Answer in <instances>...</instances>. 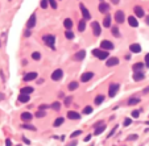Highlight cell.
<instances>
[{"label": "cell", "mask_w": 149, "mask_h": 146, "mask_svg": "<svg viewBox=\"0 0 149 146\" xmlns=\"http://www.w3.org/2000/svg\"><path fill=\"white\" fill-rule=\"evenodd\" d=\"M131 124H132V120L131 119H125L124 120V126H129Z\"/></svg>", "instance_id": "b9f144b4"}, {"label": "cell", "mask_w": 149, "mask_h": 146, "mask_svg": "<svg viewBox=\"0 0 149 146\" xmlns=\"http://www.w3.org/2000/svg\"><path fill=\"white\" fill-rule=\"evenodd\" d=\"M70 101H71V96H67V99H66V101H65V104H69Z\"/></svg>", "instance_id": "bcb514c9"}, {"label": "cell", "mask_w": 149, "mask_h": 146, "mask_svg": "<svg viewBox=\"0 0 149 146\" xmlns=\"http://www.w3.org/2000/svg\"><path fill=\"white\" fill-rule=\"evenodd\" d=\"M62 75H63V71L61 69H58L56 71H53V74H51V79L53 80H60L61 78H62Z\"/></svg>", "instance_id": "ba28073f"}, {"label": "cell", "mask_w": 149, "mask_h": 146, "mask_svg": "<svg viewBox=\"0 0 149 146\" xmlns=\"http://www.w3.org/2000/svg\"><path fill=\"white\" fill-rule=\"evenodd\" d=\"M92 54H94L96 58H99V59H107V58H108V55H109V54L107 53V50H99V49H94V50H92Z\"/></svg>", "instance_id": "7a4b0ae2"}, {"label": "cell", "mask_w": 149, "mask_h": 146, "mask_svg": "<svg viewBox=\"0 0 149 146\" xmlns=\"http://www.w3.org/2000/svg\"><path fill=\"white\" fill-rule=\"evenodd\" d=\"M92 29H94V34H95V36H100L102 29H100V25L98 24V22H92Z\"/></svg>", "instance_id": "2e32d148"}, {"label": "cell", "mask_w": 149, "mask_h": 146, "mask_svg": "<svg viewBox=\"0 0 149 146\" xmlns=\"http://www.w3.org/2000/svg\"><path fill=\"white\" fill-rule=\"evenodd\" d=\"M115 20H116V22H119V24L124 22V20H125L124 12H123V11H118V12H116V13H115Z\"/></svg>", "instance_id": "5b68a950"}, {"label": "cell", "mask_w": 149, "mask_h": 146, "mask_svg": "<svg viewBox=\"0 0 149 146\" xmlns=\"http://www.w3.org/2000/svg\"><path fill=\"white\" fill-rule=\"evenodd\" d=\"M129 50H131L132 53H140V51H141V46L139 44H132L131 46H129Z\"/></svg>", "instance_id": "ac0fdd59"}, {"label": "cell", "mask_w": 149, "mask_h": 146, "mask_svg": "<svg viewBox=\"0 0 149 146\" xmlns=\"http://www.w3.org/2000/svg\"><path fill=\"white\" fill-rule=\"evenodd\" d=\"M128 24L131 25V27H133V28L139 27V21L136 20V18L133 17V16H129V17H128Z\"/></svg>", "instance_id": "d6986e66"}, {"label": "cell", "mask_w": 149, "mask_h": 146, "mask_svg": "<svg viewBox=\"0 0 149 146\" xmlns=\"http://www.w3.org/2000/svg\"><path fill=\"white\" fill-rule=\"evenodd\" d=\"M83 113H85V115H90V113H92V107L87 105L86 108L83 109Z\"/></svg>", "instance_id": "e575fe53"}, {"label": "cell", "mask_w": 149, "mask_h": 146, "mask_svg": "<svg viewBox=\"0 0 149 146\" xmlns=\"http://www.w3.org/2000/svg\"><path fill=\"white\" fill-rule=\"evenodd\" d=\"M119 1H120V0H112V3H114V4H118Z\"/></svg>", "instance_id": "11a10c76"}, {"label": "cell", "mask_w": 149, "mask_h": 146, "mask_svg": "<svg viewBox=\"0 0 149 146\" xmlns=\"http://www.w3.org/2000/svg\"><path fill=\"white\" fill-rule=\"evenodd\" d=\"M148 92H149V87H147V88L144 90V93H148Z\"/></svg>", "instance_id": "f5cc1de1"}, {"label": "cell", "mask_w": 149, "mask_h": 146, "mask_svg": "<svg viewBox=\"0 0 149 146\" xmlns=\"http://www.w3.org/2000/svg\"><path fill=\"white\" fill-rule=\"evenodd\" d=\"M80 133H82V132H80V130H78V132H74V133H73V134H71V137H73V138H74V137H77V136H79V134H80Z\"/></svg>", "instance_id": "f6af8a7d"}, {"label": "cell", "mask_w": 149, "mask_h": 146, "mask_svg": "<svg viewBox=\"0 0 149 146\" xmlns=\"http://www.w3.org/2000/svg\"><path fill=\"white\" fill-rule=\"evenodd\" d=\"M44 42L48 45L50 49H56V45H54V42H56V37H54L53 34H46V36H44Z\"/></svg>", "instance_id": "6da1fadb"}, {"label": "cell", "mask_w": 149, "mask_h": 146, "mask_svg": "<svg viewBox=\"0 0 149 146\" xmlns=\"http://www.w3.org/2000/svg\"><path fill=\"white\" fill-rule=\"evenodd\" d=\"M32 58H33L34 61H40L41 59V54L38 53V51H34V53L32 54Z\"/></svg>", "instance_id": "d6a6232c"}, {"label": "cell", "mask_w": 149, "mask_h": 146, "mask_svg": "<svg viewBox=\"0 0 149 146\" xmlns=\"http://www.w3.org/2000/svg\"><path fill=\"white\" fill-rule=\"evenodd\" d=\"M86 29V20H80L79 24H78V30L79 32H83Z\"/></svg>", "instance_id": "83f0119b"}, {"label": "cell", "mask_w": 149, "mask_h": 146, "mask_svg": "<svg viewBox=\"0 0 149 146\" xmlns=\"http://www.w3.org/2000/svg\"><path fill=\"white\" fill-rule=\"evenodd\" d=\"M63 121H65V119L63 117H58L56 121H54V126H60V125H62L63 124Z\"/></svg>", "instance_id": "4dcf8cb0"}, {"label": "cell", "mask_w": 149, "mask_h": 146, "mask_svg": "<svg viewBox=\"0 0 149 146\" xmlns=\"http://www.w3.org/2000/svg\"><path fill=\"white\" fill-rule=\"evenodd\" d=\"M48 108V105H45V104H42V105H40V109H42V111H45V109Z\"/></svg>", "instance_id": "7dc6e473"}, {"label": "cell", "mask_w": 149, "mask_h": 146, "mask_svg": "<svg viewBox=\"0 0 149 146\" xmlns=\"http://www.w3.org/2000/svg\"><path fill=\"white\" fill-rule=\"evenodd\" d=\"M112 34H114L115 37H120V32H119V28L118 27L112 28Z\"/></svg>", "instance_id": "1f68e13d"}, {"label": "cell", "mask_w": 149, "mask_h": 146, "mask_svg": "<svg viewBox=\"0 0 149 146\" xmlns=\"http://www.w3.org/2000/svg\"><path fill=\"white\" fill-rule=\"evenodd\" d=\"M100 46H102L103 50H112V49H114V44H112L111 41H108V40H103L102 44H100Z\"/></svg>", "instance_id": "277c9868"}, {"label": "cell", "mask_w": 149, "mask_h": 146, "mask_svg": "<svg viewBox=\"0 0 149 146\" xmlns=\"http://www.w3.org/2000/svg\"><path fill=\"white\" fill-rule=\"evenodd\" d=\"M80 11H82V15H83V17H85L86 20H90V18H91V15H90L89 9H87L83 4H80Z\"/></svg>", "instance_id": "9c48e42d"}, {"label": "cell", "mask_w": 149, "mask_h": 146, "mask_svg": "<svg viewBox=\"0 0 149 146\" xmlns=\"http://www.w3.org/2000/svg\"><path fill=\"white\" fill-rule=\"evenodd\" d=\"M38 84H41V83H44V79H38V82H37Z\"/></svg>", "instance_id": "db71d44e"}, {"label": "cell", "mask_w": 149, "mask_h": 146, "mask_svg": "<svg viewBox=\"0 0 149 146\" xmlns=\"http://www.w3.org/2000/svg\"><path fill=\"white\" fill-rule=\"evenodd\" d=\"M140 116V111H133L132 112V117H139Z\"/></svg>", "instance_id": "7bdbcfd3"}, {"label": "cell", "mask_w": 149, "mask_h": 146, "mask_svg": "<svg viewBox=\"0 0 149 146\" xmlns=\"http://www.w3.org/2000/svg\"><path fill=\"white\" fill-rule=\"evenodd\" d=\"M22 139H24V141H25V144H30V141H29V139H27L25 137H22Z\"/></svg>", "instance_id": "816d5d0a"}, {"label": "cell", "mask_w": 149, "mask_h": 146, "mask_svg": "<svg viewBox=\"0 0 149 146\" xmlns=\"http://www.w3.org/2000/svg\"><path fill=\"white\" fill-rule=\"evenodd\" d=\"M48 3H49V4H50V5H51V7H53L54 9L57 8V3L54 1V0H48Z\"/></svg>", "instance_id": "60d3db41"}, {"label": "cell", "mask_w": 149, "mask_h": 146, "mask_svg": "<svg viewBox=\"0 0 149 146\" xmlns=\"http://www.w3.org/2000/svg\"><path fill=\"white\" fill-rule=\"evenodd\" d=\"M67 117H69L70 120H79L80 115L77 113V112H74V111H70V112H67Z\"/></svg>", "instance_id": "9a60e30c"}, {"label": "cell", "mask_w": 149, "mask_h": 146, "mask_svg": "<svg viewBox=\"0 0 149 146\" xmlns=\"http://www.w3.org/2000/svg\"><path fill=\"white\" fill-rule=\"evenodd\" d=\"M21 128H24V129H28V130H36V126L34 125H28V124H25V125H22Z\"/></svg>", "instance_id": "d590c367"}, {"label": "cell", "mask_w": 149, "mask_h": 146, "mask_svg": "<svg viewBox=\"0 0 149 146\" xmlns=\"http://www.w3.org/2000/svg\"><path fill=\"white\" fill-rule=\"evenodd\" d=\"M29 36H30V32H29V29L27 32H25V37H29Z\"/></svg>", "instance_id": "f907efd6"}, {"label": "cell", "mask_w": 149, "mask_h": 146, "mask_svg": "<svg viewBox=\"0 0 149 146\" xmlns=\"http://www.w3.org/2000/svg\"><path fill=\"white\" fill-rule=\"evenodd\" d=\"M51 108H53L54 111H60V109H61V104L58 101H56V103H53V104H51Z\"/></svg>", "instance_id": "836d02e7"}, {"label": "cell", "mask_w": 149, "mask_h": 146, "mask_svg": "<svg viewBox=\"0 0 149 146\" xmlns=\"http://www.w3.org/2000/svg\"><path fill=\"white\" fill-rule=\"evenodd\" d=\"M119 88H120V86H119V84L112 83L111 86H109V88H108V96H109V97H114L116 93H118Z\"/></svg>", "instance_id": "3957f363"}, {"label": "cell", "mask_w": 149, "mask_h": 146, "mask_svg": "<svg viewBox=\"0 0 149 146\" xmlns=\"http://www.w3.org/2000/svg\"><path fill=\"white\" fill-rule=\"evenodd\" d=\"M92 78H94V73H92V71H87V73H85L82 75L80 80H82L83 83H86V82H89V80H91Z\"/></svg>", "instance_id": "52a82bcc"}, {"label": "cell", "mask_w": 149, "mask_h": 146, "mask_svg": "<svg viewBox=\"0 0 149 146\" xmlns=\"http://www.w3.org/2000/svg\"><path fill=\"white\" fill-rule=\"evenodd\" d=\"M145 63H147V66L149 67V53L145 55Z\"/></svg>", "instance_id": "ee69618b"}, {"label": "cell", "mask_w": 149, "mask_h": 146, "mask_svg": "<svg viewBox=\"0 0 149 146\" xmlns=\"http://www.w3.org/2000/svg\"><path fill=\"white\" fill-rule=\"evenodd\" d=\"M139 103H140L139 97H131V99H128V105H135V104H139Z\"/></svg>", "instance_id": "cb8c5ba5"}, {"label": "cell", "mask_w": 149, "mask_h": 146, "mask_svg": "<svg viewBox=\"0 0 149 146\" xmlns=\"http://www.w3.org/2000/svg\"><path fill=\"white\" fill-rule=\"evenodd\" d=\"M40 5H41V8H46L48 7V0H41Z\"/></svg>", "instance_id": "ab89813d"}, {"label": "cell", "mask_w": 149, "mask_h": 146, "mask_svg": "<svg viewBox=\"0 0 149 146\" xmlns=\"http://www.w3.org/2000/svg\"><path fill=\"white\" fill-rule=\"evenodd\" d=\"M36 117L41 119V117H45V111H42V109H40L37 113H36Z\"/></svg>", "instance_id": "74e56055"}, {"label": "cell", "mask_w": 149, "mask_h": 146, "mask_svg": "<svg viewBox=\"0 0 149 146\" xmlns=\"http://www.w3.org/2000/svg\"><path fill=\"white\" fill-rule=\"evenodd\" d=\"M104 129H106V126L103 125V124H102V125H98V126H95V132H94V133L98 136V134H100V133L104 132Z\"/></svg>", "instance_id": "603a6c76"}, {"label": "cell", "mask_w": 149, "mask_h": 146, "mask_svg": "<svg viewBox=\"0 0 149 146\" xmlns=\"http://www.w3.org/2000/svg\"><path fill=\"white\" fill-rule=\"evenodd\" d=\"M103 27H104V28H109V27H111V16H109V15H107L104 17V20H103Z\"/></svg>", "instance_id": "ffe728a7"}, {"label": "cell", "mask_w": 149, "mask_h": 146, "mask_svg": "<svg viewBox=\"0 0 149 146\" xmlns=\"http://www.w3.org/2000/svg\"><path fill=\"white\" fill-rule=\"evenodd\" d=\"M63 25H65V28H66L67 30H70L71 27H73V21H71L70 18H66V20L63 21Z\"/></svg>", "instance_id": "484cf974"}, {"label": "cell", "mask_w": 149, "mask_h": 146, "mask_svg": "<svg viewBox=\"0 0 149 146\" xmlns=\"http://www.w3.org/2000/svg\"><path fill=\"white\" fill-rule=\"evenodd\" d=\"M90 139H91V134H89V136H87V137L85 138V142H87V141H90Z\"/></svg>", "instance_id": "681fc988"}, {"label": "cell", "mask_w": 149, "mask_h": 146, "mask_svg": "<svg viewBox=\"0 0 149 146\" xmlns=\"http://www.w3.org/2000/svg\"><path fill=\"white\" fill-rule=\"evenodd\" d=\"M20 92L21 93H27V95H30V93L33 92V87H24V88H21Z\"/></svg>", "instance_id": "d4e9b609"}, {"label": "cell", "mask_w": 149, "mask_h": 146, "mask_svg": "<svg viewBox=\"0 0 149 146\" xmlns=\"http://www.w3.org/2000/svg\"><path fill=\"white\" fill-rule=\"evenodd\" d=\"M144 78H145V75H144L142 73H140V71H139V73L136 71V73H135V75H133V79L136 80V82H139V80H142Z\"/></svg>", "instance_id": "7402d4cb"}, {"label": "cell", "mask_w": 149, "mask_h": 146, "mask_svg": "<svg viewBox=\"0 0 149 146\" xmlns=\"http://www.w3.org/2000/svg\"><path fill=\"white\" fill-rule=\"evenodd\" d=\"M100 1H103V0H100Z\"/></svg>", "instance_id": "680465c9"}, {"label": "cell", "mask_w": 149, "mask_h": 146, "mask_svg": "<svg viewBox=\"0 0 149 146\" xmlns=\"http://www.w3.org/2000/svg\"><path fill=\"white\" fill-rule=\"evenodd\" d=\"M133 11H135V15L137 16V17H144V9H142L141 7L136 5V7L133 8Z\"/></svg>", "instance_id": "e0dca14e"}, {"label": "cell", "mask_w": 149, "mask_h": 146, "mask_svg": "<svg viewBox=\"0 0 149 146\" xmlns=\"http://www.w3.org/2000/svg\"><path fill=\"white\" fill-rule=\"evenodd\" d=\"M145 22H147V24L149 25V16H148V17H147V18H145Z\"/></svg>", "instance_id": "9f6ffc18"}, {"label": "cell", "mask_w": 149, "mask_h": 146, "mask_svg": "<svg viewBox=\"0 0 149 146\" xmlns=\"http://www.w3.org/2000/svg\"><path fill=\"white\" fill-rule=\"evenodd\" d=\"M85 57H86V50H79L78 53L74 55V59L75 61H82Z\"/></svg>", "instance_id": "5bb4252c"}, {"label": "cell", "mask_w": 149, "mask_h": 146, "mask_svg": "<svg viewBox=\"0 0 149 146\" xmlns=\"http://www.w3.org/2000/svg\"><path fill=\"white\" fill-rule=\"evenodd\" d=\"M142 67H144V63H141V62H139V63H135L133 64V70L135 71H140Z\"/></svg>", "instance_id": "f1b7e54d"}, {"label": "cell", "mask_w": 149, "mask_h": 146, "mask_svg": "<svg viewBox=\"0 0 149 146\" xmlns=\"http://www.w3.org/2000/svg\"><path fill=\"white\" fill-rule=\"evenodd\" d=\"M65 36H66L67 40H73V38H74V33H73L71 30H67L66 33H65Z\"/></svg>", "instance_id": "8d00e7d4"}, {"label": "cell", "mask_w": 149, "mask_h": 146, "mask_svg": "<svg viewBox=\"0 0 149 146\" xmlns=\"http://www.w3.org/2000/svg\"><path fill=\"white\" fill-rule=\"evenodd\" d=\"M107 67H114L116 64H119V58L112 57V58H107Z\"/></svg>", "instance_id": "8992f818"}, {"label": "cell", "mask_w": 149, "mask_h": 146, "mask_svg": "<svg viewBox=\"0 0 149 146\" xmlns=\"http://www.w3.org/2000/svg\"><path fill=\"white\" fill-rule=\"evenodd\" d=\"M108 9H109V5L107 4V3L102 1V3L99 4V12H102V13H106V12H108Z\"/></svg>", "instance_id": "4fadbf2b"}, {"label": "cell", "mask_w": 149, "mask_h": 146, "mask_svg": "<svg viewBox=\"0 0 149 146\" xmlns=\"http://www.w3.org/2000/svg\"><path fill=\"white\" fill-rule=\"evenodd\" d=\"M29 99H30V97H29V95H27V93H21V95L19 96V101L20 103H28Z\"/></svg>", "instance_id": "44dd1931"}, {"label": "cell", "mask_w": 149, "mask_h": 146, "mask_svg": "<svg viewBox=\"0 0 149 146\" xmlns=\"http://www.w3.org/2000/svg\"><path fill=\"white\" fill-rule=\"evenodd\" d=\"M78 88V82H71L69 84V90L70 91H74V90H77Z\"/></svg>", "instance_id": "f546056e"}, {"label": "cell", "mask_w": 149, "mask_h": 146, "mask_svg": "<svg viewBox=\"0 0 149 146\" xmlns=\"http://www.w3.org/2000/svg\"><path fill=\"white\" fill-rule=\"evenodd\" d=\"M34 25H36V15L33 13L30 17H29V20H28V22H27V28H28V29H32Z\"/></svg>", "instance_id": "8fae6325"}, {"label": "cell", "mask_w": 149, "mask_h": 146, "mask_svg": "<svg viewBox=\"0 0 149 146\" xmlns=\"http://www.w3.org/2000/svg\"><path fill=\"white\" fill-rule=\"evenodd\" d=\"M137 138H139L137 134H131V136H128V139H129V141H135V139H137Z\"/></svg>", "instance_id": "f35d334b"}, {"label": "cell", "mask_w": 149, "mask_h": 146, "mask_svg": "<svg viewBox=\"0 0 149 146\" xmlns=\"http://www.w3.org/2000/svg\"><path fill=\"white\" fill-rule=\"evenodd\" d=\"M32 119H33V115H30L29 112H24V113H21V120H22V121L29 122V121H32Z\"/></svg>", "instance_id": "7c38bea8"}, {"label": "cell", "mask_w": 149, "mask_h": 146, "mask_svg": "<svg viewBox=\"0 0 149 146\" xmlns=\"http://www.w3.org/2000/svg\"><path fill=\"white\" fill-rule=\"evenodd\" d=\"M36 78H37V73L32 71V73H28L27 75L24 76V80H25V82H30V80H34Z\"/></svg>", "instance_id": "30bf717a"}, {"label": "cell", "mask_w": 149, "mask_h": 146, "mask_svg": "<svg viewBox=\"0 0 149 146\" xmlns=\"http://www.w3.org/2000/svg\"><path fill=\"white\" fill-rule=\"evenodd\" d=\"M0 99H3V95H1V93H0Z\"/></svg>", "instance_id": "6f0895ef"}, {"label": "cell", "mask_w": 149, "mask_h": 146, "mask_svg": "<svg viewBox=\"0 0 149 146\" xmlns=\"http://www.w3.org/2000/svg\"><path fill=\"white\" fill-rule=\"evenodd\" d=\"M5 145L11 146V145H12V141H11V139H7V141H5Z\"/></svg>", "instance_id": "c3c4849f"}, {"label": "cell", "mask_w": 149, "mask_h": 146, "mask_svg": "<svg viewBox=\"0 0 149 146\" xmlns=\"http://www.w3.org/2000/svg\"><path fill=\"white\" fill-rule=\"evenodd\" d=\"M103 100H104V95H98V96L95 97V100H94V101H95L96 105H99V104H102V103H103Z\"/></svg>", "instance_id": "4316f807"}]
</instances>
